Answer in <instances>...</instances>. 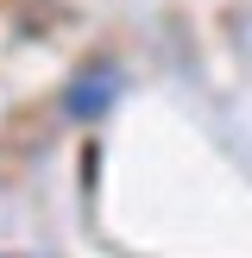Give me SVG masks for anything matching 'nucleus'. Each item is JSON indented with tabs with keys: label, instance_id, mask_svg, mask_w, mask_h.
<instances>
[{
	"label": "nucleus",
	"instance_id": "nucleus-1",
	"mask_svg": "<svg viewBox=\"0 0 252 258\" xmlns=\"http://www.w3.org/2000/svg\"><path fill=\"white\" fill-rule=\"evenodd\" d=\"M113 88H120V76L101 63V70H88L82 82L70 88V113L76 120H95V113H107V101H113Z\"/></svg>",
	"mask_w": 252,
	"mask_h": 258
}]
</instances>
